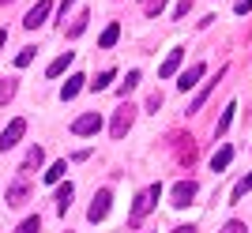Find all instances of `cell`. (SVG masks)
Here are the masks:
<instances>
[{
    "label": "cell",
    "instance_id": "6da1fadb",
    "mask_svg": "<svg viewBox=\"0 0 252 233\" xmlns=\"http://www.w3.org/2000/svg\"><path fill=\"white\" fill-rule=\"evenodd\" d=\"M158 196H162V184H151L147 192H139V196H136V207H132V214H128V222H139V218H147V214L155 211Z\"/></svg>",
    "mask_w": 252,
    "mask_h": 233
},
{
    "label": "cell",
    "instance_id": "7a4b0ae2",
    "mask_svg": "<svg viewBox=\"0 0 252 233\" xmlns=\"http://www.w3.org/2000/svg\"><path fill=\"white\" fill-rule=\"evenodd\" d=\"M27 196H31V180H27V173H19V177L8 184V207H19V203H27Z\"/></svg>",
    "mask_w": 252,
    "mask_h": 233
},
{
    "label": "cell",
    "instance_id": "3957f363",
    "mask_svg": "<svg viewBox=\"0 0 252 233\" xmlns=\"http://www.w3.org/2000/svg\"><path fill=\"white\" fill-rule=\"evenodd\" d=\"M132 120H136V109H132V106H121V109H117L113 124H109L113 139H125V136H128V128H132Z\"/></svg>",
    "mask_w": 252,
    "mask_h": 233
},
{
    "label": "cell",
    "instance_id": "277c9868",
    "mask_svg": "<svg viewBox=\"0 0 252 233\" xmlns=\"http://www.w3.org/2000/svg\"><path fill=\"white\" fill-rule=\"evenodd\" d=\"M49 11H53V0H38V4H34V8L27 11L23 27H27V30H38V27H42V23L49 19Z\"/></svg>",
    "mask_w": 252,
    "mask_h": 233
},
{
    "label": "cell",
    "instance_id": "5b68a950",
    "mask_svg": "<svg viewBox=\"0 0 252 233\" xmlns=\"http://www.w3.org/2000/svg\"><path fill=\"white\" fill-rule=\"evenodd\" d=\"M23 132H27V120H23V116H15V120L0 132V150H11V147L23 139Z\"/></svg>",
    "mask_w": 252,
    "mask_h": 233
},
{
    "label": "cell",
    "instance_id": "8992f818",
    "mask_svg": "<svg viewBox=\"0 0 252 233\" xmlns=\"http://www.w3.org/2000/svg\"><path fill=\"white\" fill-rule=\"evenodd\" d=\"M109 203H113V192H109V188L94 192V203H91V211H87V218H91V222H102L105 214H109Z\"/></svg>",
    "mask_w": 252,
    "mask_h": 233
},
{
    "label": "cell",
    "instance_id": "52a82bcc",
    "mask_svg": "<svg viewBox=\"0 0 252 233\" xmlns=\"http://www.w3.org/2000/svg\"><path fill=\"white\" fill-rule=\"evenodd\" d=\"M98 128H102V113H83L72 124V136H94Z\"/></svg>",
    "mask_w": 252,
    "mask_h": 233
},
{
    "label": "cell",
    "instance_id": "ba28073f",
    "mask_svg": "<svg viewBox=\"0 0 252 233\" xmlns=\"http://www.w3.org/2000/svg\"><path fill=\"white\" fill-rule=\"evenodd\" d=\"M192 200H196V180H181V184H173V207H189Z\"/></svg>",
    "mask_w": 252,
    "mask_h": 233
},
{
    "label": "cell",
    "instance_id": "9c48e42d",
    "mask_svg": "<svg viewBox=\"0 0 252 233\" xmlns=\"http://www.w3.org/2000/svg\"><path fill=\"white\" fill-rule=\"evenodd\" d=\"M200 79H203V64H192V68H185V72H181L177 87H181V90H185V94H189V90H192V87H196V83H200Z\"/></svg>",
    "mask_w": 252,
    "mask_h": 233
},
{
    "label": "cell",
    "instance_id": "30bf717a",
    "mask_svg": "<svg viewBox=\"0 0 252 233\" xmlns=\"http://www.w3.org/2000/svg\"><path fill=\"white\" fill-rule=\"evenodd\" d=\"M181 60H185V49H173V53L166 57V60H162V68H158V75H162V79H169V75L177 72L181 68Z\"/></svg>",
    "mask_w": 252,
    "mask_h": 233
},
{
    "label": "cell",
    "instance_id": "8fae6325",
    "mask_svg": "<svg viewBox=\"0 0 252 233\" xmlns=\"http://www.w3.org/2000/svg\"><path fill=\"white\" fill-rule=\"evenodd\" d=\"M222 75H226V68H219V75H215L211 83H203V90H200V94H196V98H192V102H189V113H200V106H203V102H207V94H211V87L219 83Z\"/></svg>",
    "mask_w": 252,
    "mask_h": 233
},
{
    "label": "cell",
    "instance_id": "7c38bea8",
    "mask_svg": "<svg viewBox=\"0 0 252 233\" xmlns=\"http://www.w3.org/2000/svg\"><path fill=\"white\" fill-rule=\"evenodd\" d=\"M230 158H233V147H219L215 154H211V170H215V173H222L226 166H230Z\"/></svg>",
    "mask_w": 252,
    "mask_h": 233
},
{
    "label": "cell",
    "instance_id": "4fadbf2b",
    "mask_svg": "<svg viewBox=\"0 0 252 233\" xmlns=\"http://www.w3.org/2000/svg\"><path fill=\"white\" fill-rule=\"evenodd\" d=\"M72 60H75V53H61L57 60L49 64V68H45V75H49V79H57L61 72H68V64H72Z\"/></svg>",
    "mask_w": 252,
    "mask_h": 233
},
{
    "label": "cell",
    "instance_id": "5bb4252c",
    "mask_svg": "<svg viewBox=\"0 0 252 233\" xmlns=\"http://www.w3.org/2000/svg\"><path fill=\"white\" fill-rule=\"evenodd\" d=\"M83 83H87L83 75H72V79H68V83L61 87V98H64V102H72V98L79 94V90H83Z\"/></svg>",
    "mask_w": 252,
    "mask_h": 233
},
{
    "label": "cell",
    "instance_id": "9a60e30c",
    "mask_svg": "<svg viewBox=\"0 0 252 233\" xmlns=\"http://www.w3.org/2000/svg\"><path fill=\"white\" fill-rule=\"evenodd\" d=\"M72 196H75L72 184H61V188H57V211H61V214H68V207H72Z\"/></svg>",
    "mask_w": 252,
    "mask_h": 233
},
{
    "label": "cell",
    "instance_id": "2e32d148",
    "mask_svg": "<svg viewBox=\"0 0 252 233\" xmlns=\"http://www.w3.org/2000/svg\"><path fill=\"white\" fill-rule=\"evenodd\" d=\"M117 38H121V27H117V23H109V27L102 30V38H98V45H102V49H113Z\"/></svg>",
    "mask_w": 252,
    "mask_h": 233
},
{
    "label": "cell",
    "instance_id": "e0dca14e",
    "mask_svg": "<svg viewBox=\"0 0 252 233\" xmlns=\"http://www.w3.org/2000/svg\"><path fill=\"white\" fill-rule=\"evenodd\" d=\"M42 162H45V150H42V147H31V154H27V162H23V170H19V173H31V170H38Z\"/></svg>",
    "mask_w": 252,
    "mask_h": 233
},
{
    "label": "cell",
    "instance_id": "ac0fdd59",
    "mask_svg": "<svg viewBox=\"0 0 252 233\" xmlns=\"http://www.w3.org/2000/svg\"><path fill=\"white\" fill-rule=\"evenodd\" d=\"M249 192H252V173H245V177L237 180V184H233V203H237V200H245Z\"/></svg>",
    "mask_w": 252,
    "mask_h": 233
},
{
    "label": "cell",
    "instance_id": "d6986e66",
    "mask_svg": "<svg viewBox=\"0 0 252 233\" xmlns=\"http://www.w3.org/2000/svg\"><path fill=\"white\" fill-rule=\"evenodd\" d=\"M87 23H91V15H87V11H79V19H75L72 27H68V38H79V34L87 30Z\"/></svg>",
    "mask_w": 252,
    "mask_h": 233
},
{
    "label": "cell",
    "instance_id": "ffe728a7",
    "mask_svg": "<svg viewBox=\"0 0 252 233\" xmlns=\"http://www.w3.org/2000/svg\"><path fill=\"white\" fill-rule=\"evenodd\" d=\"M15 233H42V218H38V214H31L27 222H19V230H15Z\"/></svg>",
    "mask_w": 252,
    "mask_h": 233
},
{
    "label": "cell",
    "instance_id": "44dd1931",
    "mask_svg": "<svg viewBox=\"0 0 252 233\" xmlns=\"http://www.w3.org/2000/svg\"><path fill=\"white\" fill-rule=\"evenodd\" d=\"M64 170H68L64 162H53V166H49V173H45V184H57V180L64 177Z\"/></svg>",
    "mask_w": 252,
    "mask_h": 233
},
{
    "label": "cell",
    "instance_id": "7402d4cb",
    "mask_svg": "<svg viewBox=\"0 0 252 233\" xmlns=\"http://www.w3.org/2000/svg\"><path fill=\"white\" fill-rule=\"evenodd\" d=\"M233 113H237V109H233V106H226V113H222V116H219V124H215V136H222V132H226V128H230Z\"/></svg>",
    "mask_w": 252,
    "mask_h": 233
},
{
    "label": "cell",
    "instance_id": "603a6c76",
    "mask_svg": "<svg viewBox=\"0 0 252 233\" xmlns=\"http://www.w3.org/2000/svg\"><path fill=\"white\" fill-rule=\"evenodd\" d=\"M136 83H139V72H128V79L121 83V98H128L132 90H136Z\"/></svg>",
    "mask_w": 252,
    "mask_h": 233
},
{
    "label": "cell",
    "instance_id": "cb8c5ba5",
    "mask_svg": "<svg viewBox=\"0 0 252 233\" xmlns=\"http://www.w3.org/2000/svg\"><path fill=\"white\" fill-rule=\"evenodd\" d=\"M34 53H38L34 45H27V49H19V57H15V64H19V68H27V64L34 60Z\"/></svg>",
    "mask_w": 252,
    "mask_h": 233
},
{
    "label": "cell",
    "instance_id": "d4e9b609",
    "mask_svg": "<svg viewBox=\"0 0 252 233\" xmlns=\"http://www.w3.org/2000/svg\"><path fill=\"white\" fill-rule=\"evenodd\" d=\"M109 83H113V72H102V75H98V79H94V83H91V90H94V94H98V90H105V87H109Z\"/></svg>",
    "mask_w": 252,
    "mask_h": 233
},
{
    "label": "cell",
    "instance_id": "484cf974",
    "mask_svg": "<svg viewBox=\"0 0 252 233\" xmlns=\"http://www.w3.org/2000/svg\"><path fill=\"white\" fill-rule=\"evenodd\" d=\"M222 233H249V230H245V222H237V218H233V222L222 226Z\"/></svg>",
    "mask_w": 252,
    "mask_h": 233
},
{
    "label": "cell",
    "instance_id": "4316f807",
    "mask_svg": "<svg viewBox=\"0 0 252 233\" xmlns=\"http://www.w3.org/2000/svg\"><path fill=\"white\" fill-rule=\"evenodd\" d=\"M11 94H15V83H11V79H8V83H0V102H8Z\"/></svg>",
    "mask_w": 252,
    "mask_h": 233
},
{
    "label": "cell",
    "instance_id": "83f0119b",
    "mask_svg": "<svg viewBox=\"0 0 252 233\" xmlns=\"http://www.w3.org/2000/svg\"><path fill=\"white\" fill-rule=\"evenodd\" d=\"M162 8H166V0H147V8H143V11H147V15H158Z\"/></svg>",
    "mask_w": 252,
    "mask_h": 233
},
{
    "label": "cell",
    "instance_id": "f1b7e54d",
    "mask_svg": "<svg viewBox=\"0 0 252 233\" xmlns=\"http://www.w3.org/2000/svg\"><path fill=\"white\" fill-rule=\"evenodd\" d=\"M233 11H237V15H249V11H252V0H237V4H233Z\"/></svg>",
    "mask_w": 252,
    "mask_h": 233
},
{
    "label": "cell",
    "instance_id": "f546056e",
    "mask_svg": "<svg viewBox=\"0 0 252 233\" xmlns=\"http://www.w3.org/2000/svg\"><path fill=\"white\" fill-rule=\"evenodd\" d=\"M189 8H192V0H181V4H177V11H173V15H177V19H185V15H189Z\"/></svg>",
    "mask_w": 252,
    "mask_h": 233
},
{
    "label": "cell",
    "instance_id": "4dcf8cb0",
    "mask_svg": "<svg viewBox=\"0 0 252 233\" xmlns=\"http://www.w3.org/2000/svg\"><path fill=\"white\" fill-rule=\"evenodd\" d=\"M147 109H162V94H151L147 98Z\"/></svg>",
    "mask_w": 252,
    "mask_h": 233
},
{
    "label": "cell",
    "instance_id": "1f68e13d",
    "mask_svg": "<svg viewBox=\"0 0 252 233\" xmlns=\"http://www.w3.org/2000/svg\"><path fill=\"white\" fill-rule=\"evenodd\" d=\"M75 0H61V19H68V8H72Z\"/></svg>",
    "mask_w": 252,
    "mask_h": 233
},
{
    "label": "cell",
    "instance_id": "d6a6232c",
    "mask_svg": "<svg viewBox=\"0 0 252 233\" xmlns=\"http://www.w3.org/2000/svg\"><path fill=\"white\" fill-rule=\"evenodd\" d=\"M173 233H196V230H192V226H177Z\"/></svg>",
    "mask_w": 252,
    "mask_h": 233
},
{
    "label": "cell",
    "instance_id": "836d02e7",
    "mask_svg": "<svg viewBox=\"0 0 252 233\" xmlns=\"http://www.w3.org/2000/svg\"><path fill=\"white\" fill-rule=\"evenodd\" d=\"M4 42H8V30H0V49H4Z\"/></svg>",
    "mask_w": 252,
    "mask_h": 233
},
{
    "label": "cell",
    "instance_id": "e575fe53",
    "mask_svg": "<svg viewBox=\"0 0 252 233\" xmlns=\"http://www.w3.org/2000/svg\"><path fill=\"white\" fill-rule=\"evenodd\" d=\"M4 4H11V0H0V8H4Z\"/></svg>",
    "mask_w": 252,
    "mask_h": 233
}]
</instances>
